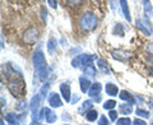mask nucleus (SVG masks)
Listing matches in <instances>:
<instances>
[{"mask_svg": "<svg viewBox=\"0 0 153 125\" xmlns=\"http://www.w3.org/2000/svg\"><path fill=\"white\" fill-rule=\"evenodd\" d=\"M8 89L17 98H22L23 96H26V83L22 78V74L16 75L8 82Z\"/></svg>", "mask_w": 153, "mask_h": 125, "instance_id": "nucleus-1", "label": "nucleus"}, {"mask_svg": "<svg viewBox=\"0 0 153 125\" xmlns=\"http://www.w3.org/2000/svg\"><path fill=\"white\" fill-rule=\"evenodd\" d=\"M96 26H97V17L93 13L85 12L79 19V27L83 31H92Z\"/></svg>", "mask_w": 153, "mask_h": 125, "instance_id": "nucleus-2", "label": "nucleus"}, {"mask_svg": "<svg viewBox=\"0 0 153 125\" xmlns=\"http://www.w3.org/2000/svg\"><path fill=\"white\" fill-rule=\"evenodd\" d=\"M32 62H33V66H35L36 71H40V70H44L47 68V62H46V59H45V55L44 52L41 50L36 51L33 54V57H32Z\"/></svg>", "mask_w": 153, "mask_h": 125, "instance_id": "nucleus-3", "label": "nucleus"}, {"mask_svg": "<svg viewBox=\"0 0 153 125\" xmlns=\"http://www.w3.org/2000/svg\"><path fill=\"white\" fill-rule=\"evenodd\" d=\"M38 40V30L35 27H31L26 30V32L23 33V41L27 45H33L36 44V41Z\"/></svg>", "mask_w": 153, "mask_h": 125, "instance_id": "nucleus-4", "label": "nucleus"}, {"mask_svg": "<svg viewBox=\"0 0 153 125\" xmlns=\"http://www.w3.org/2000/svg\"><path fill=\"white\" fill-rule=\"evenodd\" d=\"M135 25H137V27L139 28L140 31H143L144 35H147V36H151L152 35L153 28H152V25H151L149 19H148L147 17H143L142 19H137Z\"/></svg>", "mask_w": 153, "mask_h": 125, "instance_id": "nucleus-5", "label": "nucleus"}, {"mask_svg": "<svg viewBox=\"0 0 153 125\" xmlns=\"http://www.w3.org/2000/svg\"><path fill=\"white\" fill-rule=\"evenodd\" d=\"M41 96L40 94H36L35 97H33L31 100V103H30V109H31V111H32V115L33 116H36L37 112H38V110H40V106H41Z\"/></svg>", "mask_w": 153, "mask_h": 125, "instance_id": "nucleus-6", "label": "nucleus"}, {"mask_svg": "<svg viewBox=\"0 0 153 125\" xmlns=\"http://www.w3.org/2000/svg\"><path fill=\"white\" fill-rule=\"evenodd\" d=\"M49 105L51 107H55V109L63 106V101H61L60 96L57 94L56 92L50 93V96H49Z\"/></svg>", "mask_w": 153, "mask_h": 125, "instance_id": "nucleus-7", "label": "nucleus"}, {"mask_svg": "<svg viewBox=\"0 0 153 125\" xmlns=\"http://www.w3.org/2000/svg\"><path fill=\"white\" fill-rule=\"evenodd\" d=\"M101 89H102L101 83H100V82H96V83H93L92 86H91V88L88 91V94L93 98H98L100 93H101Z\"/></svg>", "mask_w": 153, "mask_h": 125, "instance_id": "nucleus-8", "label": "nucleus"}, {"mask_svg": "<svg viewBox=\"0 0 153 125\" xmlns=\"http://www.w3.org/2000/svg\"><path fill=\"white\" fill-rule=\"evenodd\" d=\"M60 92L63 94L64 100L66 102H70L71 101V93H70V86L69 83H61L60 84Z\"/></svg>", "mask_w": 153, "mask_h": 125, "instance_id": "nucleus-9", "label": "nucleus"}, {"mask_svg": "<svg viewBox=\"0 0 153 125\" xmlns=\"http://www.w3.org/2000/svg\"><path fill=\"white\" fill-rule=\"evenodd\" d=\"M112 56L115 57V59H117V60H120V61H125V60H128L129 59V52H126V51H124V50H114L112 52Z\"/></svg>", "mask_w": 153, "mask_h": 125, "instance_id": "nucleus-10", "label": "nucleus"}, {"mask_svg": "<svg viewBox=\"0 0 153 125\" xmlns=\"http://www.w3.org/2000/svg\"><path fill=\"white\" fill-rule=\"evenodd\" d=\"M79 84H80V89H82L83 93H87L89 88H91V82L87 79V77H80L79 78Z\"/></svg>", "mask_w": 153, "mask_h": 125, "instance_id": "nucleus-11", "label": "nucleus"}, {"mask_svg": "<svg viewBox=\"0 0 153 125\" xmlns=\"http://www.w3.org/2000/svg\"><path fill=\"white\" fill-rule=\"evenodd\" d=\"M5 120L9 125H19V118L14 112H9L5 115Z\"/></svg>", "mask_w": 153, "mask_h": 125, "instance_id": "nucleus-12", "label": "nucleus"}, {"mask_svg": "<svg viewBox=\"0 0 153 125\" xmlns=\"http://www.w3.org/2000/svg\"><path fill=\"white\" fill-rule=\"evenodd\" d=\"M97 66H98V69L101 70L102 73H105V74H108L110 73V68H108V64H107L106 60L98 59L97 60Z\"/></svg>", "mask_w": 153, "mask_h": 125, "instance_id": "nucleus-13", "label": "nucleus"}, {"mask_svg": "<svg viewBox=\"0 0 153 125\" xmlns=\"http://www.w3.org/2000/svg\"><path fill=\"white\" fill-rule=\"evenodd\" d=\"M120 5H121V10L124 13V17L128 22H131V17H130V12H129V8H128V3L125 0H121L120 1Z\"/></svg>", "mask_w": 153, "mask_h": 125, "instance_id": "nucleus-14", "label": "nucleus"}, {"mask_svg": "<svg viewBox=\"0 0 153 125\" xmlns=\"http://www.w3.org/2000/svg\"><path fill=\"white\" fill-rule=\"evenodd\" d=\"M105 89H106V93H107L108 96H116L117 92H119L117 86H115L114 83H107L106 87H105Z\"/></svg>", "mask_w": 153, "mask_h": 125, "instance_id": "nucleus-15", "label": "nucleus"}, {"mask_svg": "<svg viewBox=\"0 0 153 125\" xmlns=\"http://www.w3.org/2000/svg\"><path fill=\"white\" fill-rule=\"evenodd\" d=\"M119 110H120V112L124 114V115H129V114H131L133 112V107H131V105L130 103H123V105H119Z\"/></svg>", "mask_w": 153, "mask_h": 125, "instance_id": "nucleus-16", "label": "nucleus"}, {"mask_svg": "<svg viewBox=\"0 0 153 125\" xmlns=\"http://www.w3.org/2000/svg\"><path fill=\"white\" fill-rule=\"evenodd\" d=\"M56 50V40L54 37H50L49 38V42H47V51L50 52V54L52 55Z\"/></svg>", "mask_w": 153, "mask_h": 125, "instance_id": "nucleus-17", "label": "nucleus"}, {"mask_svg": "<svg viewBox=\"0 0 153 125\" xmlns=\"http://www.w3.org/2000/svg\"><path fill=\"white\" fill-rule=\"evenodd\" d=\"M97 116H98V112L97 110H89V111L85 112V119L88 120V121H94V120H97Z\"/></svg>", "mask_w": 153, "mask_h": 125, "instance_id": "nucleus-18", "label": "nucleus"}, {"mask_svg": "<svg viewBox=\"0 0 153 125\" xmlns=\"http://www.w3.org/2000/svg\"><path fill=\"white\" fill-rule=\"evenodd\" d=\"M119 97H120L121 100H124V101H129L130 103H133L134 101H135V100H134V97L131 96V93H129L128 91H121V92H120V96H119Z\"/></svg>", "mask_w": 153, "mask_h": 125, "instance_id": "nucleus-19", "label": "nucleus"}, {"mask_svg": "<svg viewBox=\"0 0 153 125\" xmlns=\"http://www.w3.org/2000/svg\"><path fill=\"white\" fill-rule=\"evenodd\" d=\"M83 71L85 75L91 77V78H93V77H96V68L94 65H89V66H85V68H83Z\"/></svg>", "mask_w": 153, "mask_h": 125, "instance_id": "nucleus-20", "label": "nucleus"}, {"mask_svg": "<svg viewBox=\"0 0 153 125\" xmlns=\"http://www.w3.org/2000/svg\"><path fill=\"white\" fill-rule=\"evenodd\" d=\"M92 105H93V102H92L91 100L84 101L83 105H82V107L79 109V112H80V114H83V112L85 111V110H88V111H89V110H92Z\"/></svg>", "mask_w": 153, "mask_h": 125, "instance_id": "nucleus-21", "label": "nucleus"}, {"mask_svg": "<svg viewBox=\"0 0 153 125\" xmlns=\"http://www.w3.org/2000/svg\"><path fill=\"white\" fill-rule=\"evenodd\" d=\"M143 5H144V13L147 16H153V8L151 1H143Z\"/></svg>", "mask_w": 153, "mask_h": 125, "instance_id": "nucleus-22", "label": "nucleus"}, {"mask_svg": "<svg viewBox=\"0 0 153 125\" xmlns=\"http://www.w3.org/2000/svg\"><path fill=\"white\" fill-rule=\"evenodd\" d=\"M51 112H52V111H51L49 107H44V109H42L41 111H40V114H38V116H40V119H47V118L50 116Z\"/></svg>", "mask_w": 153, "mask_h": 125, "instance_id": "nucleus-23", "label": "nucleus"}, {"mask_svg": "<svg viewBox=\"0 0 153 125\" xmlns=\"http://www.w3.org/2000/svg\"><path fill=\"white\" fill-rule=\"evenodd\" d=\"M135 114H137V116H140V118H144V119H148V118L151 116L149 111H147V110H143V109H137Z\"/></svg>", "mask_w": 153, "mask_h": 125, "instance_id": "nucleus-24", "label": "nucleus"}, {"mask_svg": "<svg viewBox=\"0 0 153 125\" xmlns=\"http://www.w3.org/2000/svg\"><path fill=\"white\" fill-rule=\"evenodd\" d=\"M115 106H116V102H115L114 100H108V101H106V102L103 103V109L105 110H110V111H111Z\"/></svg>", "mask_w": 153, "mask_h": 125, "instance_id": "nucleus-25", "label": "nucleus"}, {"mask_svg": "<svg viewBox=\"0 0 153 125\" xmlns=\"http://www.w3.org/2000/svg\"><path fill=\"white\" fill-rule=\"evenodd\" d=\"M49 88H50V86L47 84V83H46V84H44V86L41 87L40 93H38V94L41 96V98H46V94H47V92H49Z\"/></svg>", "mask_w": 153, "mask_h": 125, "instance_id": "nucleus-26", "label": "nucleus"}, {"mask_svg": "<svg viewBox=\"0 0 153 125\" xmlns=\"http://www.w3.org/2000/svg\"><path fill=\"white\" fill-rule=\"evenodd\" d=\"M116 125H133V123L129 118H121L116 121Z\"/></svg>", "mask_w": 153, "mask_h": 125, "instance_id": "nucleus-27", "label": "nucleus"}, {"mask_svg": "<svg viewBox=\"0 0 153 125\" xmlns=\"http://www.w3.org/2000/svg\"><path fill=\"white\" fill-rule=\"evenodd\" d=\"M116 33H119V36H124V28L121 26V23H117L114 27V35H116Z\"/></svg>", "mask_w": 153, "mask_h": 125, "instance_id": "nucleus-28", "label": "nucleus"}, {"mask_svg": "<svg viewBox=\"0 0 153 125\" xmlns=\"http://www.w3.org/2000/svg\"><path fill=\"white\" fill-rule=\"evenodd\" d=\"M26 106H27V102H26V101H23V100H22V101H19V102H18L16 110H17V111H23V110L26 109Z\"/></svg>", "mask_w": 153, "mask_h": 125, "instance_id": "nucleus-29", "label": "nucleus"}, {"mask_svg": "<svg viewBox=\"0 0 153 125\" xmlns=\"http://www.w3.org/2000/svg\"><path fill=\"white\" fill-rule=\"evenodd\" d=\"M71 65H73V68H80V55L74 57L73 61H71Z\"/></svg>", "mask_w": 153, "mask_h": 125, "instance_id": "nucleus-30", "label": "nucleus"}, {"mask_svg": "<svg viewBox=\"0 0 153 125\" xmlns=\"http://www.w3.org/2000/svg\"><path fill=\"white\" fill-rule=\"evenodd\" d=\"M56 119H57L56 115H55L54 112H51V114H50V116L46 119V121L49 123V124H52V123H55V121H56Z\"/></svg>", "mask_w": 153, "mask_h": 125, "instance_id": "nucleus-31", "label": "nucleus"}, {"mask_svg": "<svg viewBox=\"0 0 153 125\" xmlns=\"http://www.w3.org/2000/svg\"><path fill=\"white\" fill-rule=\"evenodd\" d=\"M108 116H110V120L111 121H116V119H117V112L115 111V110H111L108 114Z\"/></svg>", "mask_w": 153, "mask_h": 125, "instance_id": "nucleus-32", "label": "nucleus"}, {"mask_svg": "<svg viewBox=\"0 0 153 125\" xmlns=\"http://www.w3.org/2000/svg\"><path fill=\"white\" fill-rule=\"evenodd\" d=\"M98 125H110V121L107 120L106 116H101L98 120Z\"/></svg>", "mask_w": 153, "mask_h": 125, "instance_id": "nucleus-33", "label": "nucleus"}, {"mask_svg": "<svg viewBox=\"0 0 153 125\" xmlns=\"http://www.w3.org/2000/svg\"><path fill=\"white\" fill-rule=\"evenodd\" d=\"M146 50L148 51V54H149V55H152V56H153V42H151V44H148V45H147Z\"/></svg>", "mask_w": 153, "mask_h": 125, "instance_id": "nucleus-34", "label": "nucleus"}, {"mask_svg": "<svg viewBox=\"0 0 153 125\" xmlns=\"http://www.w3.org/2000/svg\"><path fill=\"white\" fill-rule=\"evenodd\" d=\"M133 125H147V124L143 121V120H140V119H135L133 121Z\"/></svg>", "mask_w": 153, "mask_h": 125, "instance_id": "nucleus-35", "label": "nucleus"}, {"mask_svg": "<svg viewBox=\"0 0 153 125\" xmlns=\"http://www.w3.org/2000/svg\"><path fill=\"white\" fill-rule=\"evenodd\" d=\"M79 100H80V96H78V94H73V98H71L70 102H71V103H76Z\"/></svg>", "mask_w": 153, "mask_h": 125, "instance_id": "nucleus-36", "label": "nucleus"}, {"mask_svg": "<svg viewBox=\"0 0 153 125\" xmlns=\"http://www.w3.org/2000/svg\"><path fill=\"white\" fill-rule=\"evenodd\" d=\"M47 4H49L51 8H54V9L57 8V3H56V1H52V0H47Z\"/></svg>", "mask_w": 153, "mask_h": 125, "instance_id": "nucleus-37", "label": "nucleus"}, {"mask_svg": "<svg viewBox=\"0 0 153 125\" xmlns=\"http://www.w3.org/2000/svg\"><path fill=\"white\" fill-rule=\"evenodd\" d=\"M47 19V12H45V8H42V21L46 22Z\"/></svg>", "mask_w": 153, "mask_h": 125, "instance_id": "nucleus-38", "label": "nucleus"}, {"mask_svg": "<svg viewBox=\"0 0 153 125\" xmlns=\"http://www.w3.org/2000/svg\"><path fill=\"white\" fill-rule=\"evenodd\" d=\"M149 106H151V109H153V98L149 100Z\"/></svg>", "mask_w": 153, "mask_h": 125, "instance_id": "nucleus-39", "label": "nucleus"}, {"mask_svg": "<svg viewBox=\"0 0 153 125\" xmlns=\"http://www.w3.org/2000/svg\"><path fill=\"white\" fill-rule=\"evenodd\" d=\"M31 125H40V124H38L37 121H35V120H33V121H32V124Z\"/></svg>", "mask_w": 153, "mask_h": 125, "instance_id": "nucleus-40", "label": "nucleus"}, {"mask_svg": "<svg viewBox=\"0 0 153 125\" xmlns=\"http://www.w3.org/2000/svg\"><path fill=\"white\" fill-rule=\"evenodd\" d=\"M0 125H5V124H4V120H1V121H0Z\"/></svg>", "mask_w": 153, "mask_h": 125, "instance_id": "nucleus-41", "label": "nucleus"}, {"mask_svg": "<svg viewBox=\"0 0 153 125\" xmlns=\"http://www.w3.org/2000/svg\"><path fill=\"white\" fill-rule=\"evenodd\" d=\"M151 125H153V121H152V123H151Z\"/></svg>", "mask_w": 153, "mask_h": 125, "instance_id": "nucleus-42", "label": "nucleus"}]
</instances>
